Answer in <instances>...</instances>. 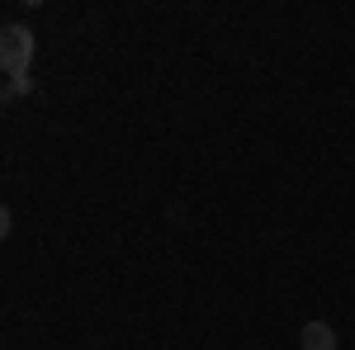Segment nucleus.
Segmentation results:
<instances>
[{
    "instance_id": "nucleus-3",
    "label": "nucleus",
    "mask_w": 355,
    "mask_h": 350,
    "mask_svg": "<svg viewBox=\"0 0 355 350\" xmlns=\"http://www.w3.org/2000/svg\"><path fill=\"white\" fill-rule=\"evenodd\" d=\"M5 237H10V209L0 204V242H5Z\"/></svg>"
},
{
    "instance_id": "nucleus-2",
    "label": "nucleus",
    "mask_w": 355,
    "mask_h": 350,
    "mask_svg": "<svg viewBox=\"0 0 355 350\" xmlns=\"http://www.w3.org/2000/svg\"><path fill=\"white\" fill-rule=\"evenodd\" d=\"M299 346L303 350H336V331H331V322H308L299 331Z\"/></svg>"
},
{
    "instance_id": "nucleus-1",
    "label": "nucleus",
    "mask_w": 355,
    "mask_h": 350,
    "mask_svg": "<svg viewBox=\"0 0 355 350\" xmlns=\"http://www.w3.org/2000/svg\"><path fill=\"white\" fill-rule=\"evenodd\" d=\"M33 62V28L28 24H5L0 28V71L5 76H24Z\"/></svg>"
}]
</instances>
